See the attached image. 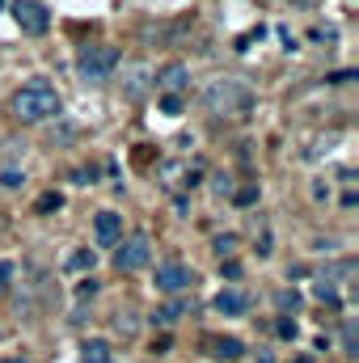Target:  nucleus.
Here are the masks:
<instances>
[{
	"instance_id": "f8f14e48",
	"label": "nucleus",
	"mask_w": 359,
	"mask_h": 363,
	"mask_svg": "<svg viewBox=\"0 0 359 363\" xmlns=\"http://www.w3.org/2000/svg\"><path fill=\"white\" fill-rule=\"evenodd\" d=\"M144 85H148V68H131L127 72V97H144Z\"/></svg>"
},
{
	"instance_id": "7ed1b4c3",
	"label": "nucleus",
	"mask_w": 359,
	"mask_h": 363,
	"mask_svg": "<svg viewBox=\"0 0 359 363\" xmlns=\"http://www.w3.org/2000/svg\"><path fill=\"white\" fill-rule=\"evenodd\" d=\"M148 258H153V241L140 237V233L118 241V250H114V267L118 271H140V267H148Z\"/></svg>"
},
{
	"instance_id": "412c9836",
	"label": "nucleus",
	"mask_w": 359,
	"mask_h": 363,
	"mask_svg": "<svg viewBox=\"0 0 359 363\" xmlns=\"http://www.w3.org/2000/svg\"><path fill=\"white\" fill-rule=\"evenodd\" d=\"M279 304H283V308H296V304H300V296H296V291H279Z\"/></svg>"
},
{
	"instance_id": "423d86ee",
	"label": "nucleus",
	"mask_w": 359,
	"mask_h": 363,
	"mask_svg": "<svg viewBox=\"0 0 359 363\" xmlns=\"http://www.w3.org/2000/svg\"><path fill=\"white\" fill-rule=\"evenodd\" d=\"M93 237H97L101 250L118 245V241H123V216H118V211H97V220H93Z\"/></svg>"
},
{
	"instance_id": "4be33fe9",
	"label": "nucleus",
	"mask_w": 359,
	"mask_h": 363,
	"mask_svg": "<svg viewBox=\"0 0 359 363\" xmlns=\"http://www.w3.org/2000/svg\"><path fill=\"white\" fill-rule=\"evenodd\" d=\"M9 279H13V262H0V291L9 287Z\"/></svg>"
},
{
	"instance_id": "f257e3e1",
	"label": "nucleus",
	"mask_w": 359,
	"mask_h": 363,
	"mask_svg": "<svg viewBox=\"0 0 359 363\" xmlns=\"http://www.w3.org/2000/svg\"><path fill=\"white\" fill-rule=\"evenodd\" d=\"M51 114H60V93L51 89L47 81H34V85L13 93V118L17 123H43Z\"/></svg>"
},
{
	"instance_id": "f03ea898",
	"label": "nucleus",
	"mask_w": 359,
	"mask_h": 363,
	"mask_svg": "<svg viewBox=\"0 0 359 363\" xmlns=\"http://www.w3.org/2000/svg\"><path fill=\"white\" fill-rule=\"evenodd\" d=\"M77 68H81V77H85L89 85H101V81H110V72L118 68V51H114L110 43L81 47V60H77Z\"/></svg>"
},
{
	"instance_id": "5701e85b",
	"label": "nucleus",
	"mask_w": 359,
	"mask_h": 363,
	"mask_svg": "<svg viewBox=\"0 0 359 363\" xmlns=\"http://www.w3.org/2000/svg\"><path fill=\"white\" fill-rule=\"evenodd\" d=\"M254 363H275V359H270V351H258V359Z\"/></svg>"
},
{
	"instance_id": "39448f33",
	"label": "nucleus",
	"mask_w": 359,
	"mask_h": 363,
	"mask_svg": "<svg viewBox=\"0 0 359 363\" xmlns=\"http://www.w3.org/2000/svg\"><path fill=\"white\" fill-rule=\"evenodd\" d=\"M13 17H17V26H21L26 34H47V26H51L47 9H43L38 0H17V4H13Z\"/></svg>"
},
{
	"instance_id": "6e6552de",
	"label": "nucleus",
	"mask_w": 359,
	"mask_h": 363,
	"mask_svg": "<svg viewBox=\"0 0 359 363\" xmlns=\"http://www.w3.org/2000/svg\"><path fill=\"white\" fill-rule=\"evenodd\" d=\"M211 304H216V313H220V317H245V308H250V296H245L241 287H224V291H220Z\"/></svg>"
},
{
	"instance_id": "393cba45",
	"label": "nucleus",
	"mask_w": 359,
	"mask_h": 363,
	"mask_svg": "<svg viewBox=\"0 0 359 363\" xmlns=\"http://www.w3.org/2000/svg\"><path fill=\"white\" fill-rule=\"evenodd\" d=\"M0 9H4V0H0Z\"/></svg>"
},
{
	"instance_id": "dca6fc26",
	"label": "nucleus",
	"mask_w": 359,
	"mask_h": 363,
	"mask_svg": "<svg viewBox=\"0 0 359 363\" xmlns=\"http://www.w3.org/2000/svg\"><path fill=\"white\" fill-rule=\"evenodd\" d=\"M131 161H136V165H140V169H148V165H153V148H148V144H140V148H136V157H131Z\"/></svg>"
},
{
	"instance_id": "1a4fd4ad",
	"label": "nucleus",
	"mask_w": 359,
	"mask_h": 363,
	"mask_svg": "<svg viewBox=\"0 0 359 363\" xmlns=\"http://www.w3.org/2000/svg\"><path fill=\"white\" fill-rule=\"evenodd\" d=\"M186 81H190V68H186V64H178V60H174V64H165V68L157 72V85H161L165 93L186 89Z\"/></svg>"
},
{
	"instance_id": "b1692460",
	"label": "nucleus",
	"mask_w": 359,
	"mask_h": 363,
	"mask_svg": "<svg viewBox=\"0 0 359 363\" xmlns=\"http://www.w3.org/2000/svg\"><path fill=\"white\" fill-rule=\"evenodd\" d=\"M4 363H26V359H4Z\"/></svg>"
},
{
	"instance_id": "0eeeda50",
	"label": "nucleus",
	"mask_w": 359,
	"mask_h": 363,
	"mask_svg": "<svg viewBox=\"0 0 359 363\" xmlns=\"http://www.w3.org/2000/svg\"><path fill=\"white\" fill-rule=\"evenodd\" d=\"M190 283H194V274L186 271L182 262H161V267H157V287L170 291V296L182 291V287H190Z\"/></svg>"
},
{
	"instance_id": "4468645a",
	"label": "nucleus",
	"mask_w": 359,
	"mask_h": 363,
	"mask_svg": "<svg viewBox=\"0 0 359 363\" xmlns=\"http://www.w3.org/2000/svg\"><path fill=\"white\" fill-rule=\"evenodd\" d=\"M178 317H182V304H165V308H157V313H153V321H157V325H174Z\"/></svg>"
},
{
	"instance_id": "6ab92c4d",
	"label": "nucleus",
	"mask_w": 359,
	"mask_h": 363,
	"mask_svg": "<svg viewBox=\"0 0 359 363\" xmlns=\"http://www.w3.org/2000/svg\"><path fill=\"white\" fill-rule=\"evenodd\" d=\"M161 106H165V114H182V97H178V93H165V101H161Z\"/></svg>"
},
{
	"instance_id": "2eb2a0df",
	"label": "nucleus",
	"mask_w": 359,
	"mask_h": 363,
	"mask_svg": "<svg viewBox=\"0 0 359 363\" xmlns=\"http://www.w3.org/2000/svg\"><path fill=\"white\" fill-rule=\"evenodd\" d=\"M313 296H317L321 304H334V300H338V291H334L330 283H317V287H313Z\"/></svg>"
},
{
	"instance_id": "ddd939ff",
	"label": "nucleus",
	"mask_w": 359,
	"mask_h": 363,
	"mask_svg": "<svg viewBox=\"0 0 359 363\" xmlns=\"http://www.w3.org/2000/svg\"><path fill=\"white\" fill-rule=\"evenodd\" d=\"M60 207H64V194H60V190L38 194V203H34V211H38V216H51V211H60Z\"/></svg>"
},
{
	"instance_id": "9d476101",
	"label": "nucleus",
	"mask_w": 359,
	"mask_h": 363,
	"mask_svg": "<svg viewBox=\"0 0 359 363\" xmlns=\"http://www.w3.org/2000/svg\"><path fill=\"white\" fill-rule=\"evenodd\" d=\"M207 355H216V359H241L245 355V342L241 338H207Z\"/></svg>"
},
{
	"instance_id": "aec40b11",
	"label": "nucleus",
	"mask_w": 359,
	"mask_h": 363,
	"mask_svg": "<svg viewBox=\"0 0 359 363\" xmlns=\"http://www.w3.org/2000/svg\"><path fill=\"white\" fill-rule=\"evenodd\" d=\"M275 330H279V338H296V321H287V317H283Z\"/></svg>"
},
{
	"instance_id": "f3484780",
	"label": "nucleus",
	"mask_w": 359,
	"mask_h": 363,
	"mask_svg": "<svg viewBox=\"0 0 359 363\" xmlns=\"http://www.w3.org/2000/svg\"><path fill=\"white\" fill-rule=\"evenodd\" d=\"M233 199H237V203H241V207H250V203H254V199H258V186H241V190H237V194H233Z\"/></svg>"
},
{
	"instance_id": "9b49d317",
	"label": "nucleus",
	"mask_w": 359,
	"mask_h": 363,
	"mask_svg": "<svg viewBox=\"0 0 359 363\" xmlns=\"http://www.w3.org/2000/svg\"><path fill=\"white\" fill-rule=\"evenodd\" d=\"M81 363H114V351H110V342H101V338H89V342L81 347Z\"/></svg>"
},
{
	"instance_id": "a211bd4d",
	"label": "nucleus",
	"mask_w": 359,
	"mask_h": 363,
	"mask_svg": "<svg viewBox=\"0 0 359 363\" xmlns=\"http://www.w3.org/2000/svg\"><path fill=\"white\" fill-rule=\"evenodd\" d=\"M68 267H72V271H85V267H93V250H89V254H85V250H81V254H72V262H68Z\"/></svg>"
},
{
	"instance_id": "20e7f679",
	"label": "nucleus",
	"mask_w": 359,
	"mask_h": 363,
	"mask_svg": "<svg viewBox=\"0 0 359 363\" xmlns=\"http://www.w3.org/2000/svg\"><path fill=\"white\" fill-rule=\"evenodd\" d=\"M245 101H250V93L241 89L237 81H224V85H211V89H207V106H211L216 114H233V110H245Z\"/></svg>"
}]
</instances>
